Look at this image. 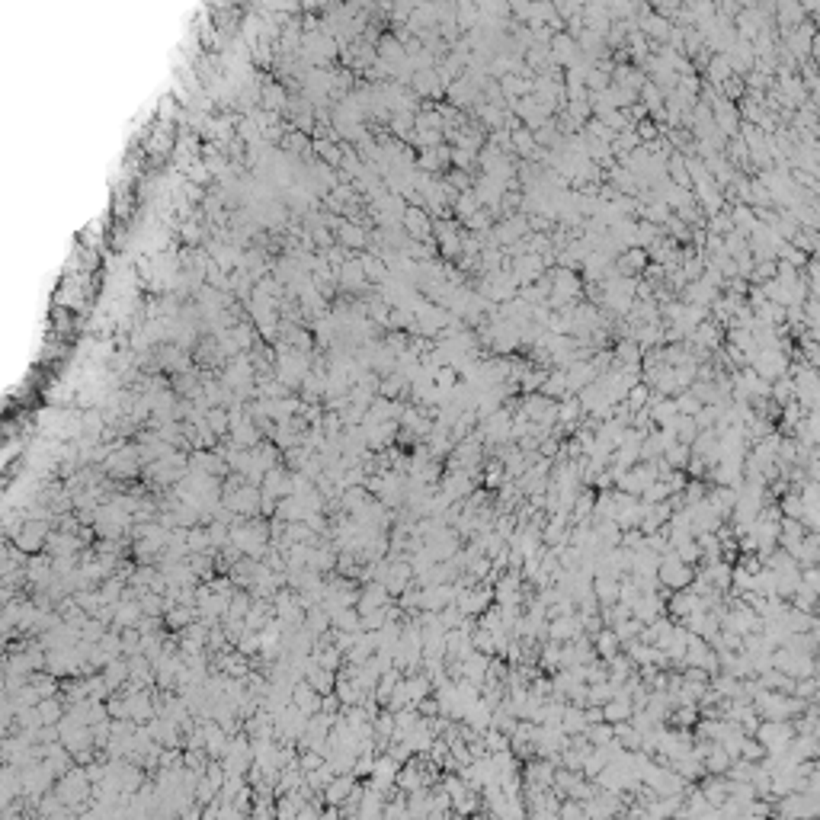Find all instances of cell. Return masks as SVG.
Masks as SVG:
<instances>
[{
  "mask_svg": "<svg viewBox=\"0 0 820 820\" xmlns=\"http://www.w3.org/2000/svg\"><path fill=\"white\" fill-rule=\"evenodd\" d=\"M702 766H705V772H712V776H724V769L731 766V756L724 753V747H721L718 741H712L702 756Z\"/></svg>",
  "mask_w": 820,
  "mask_h": 820,
  "instance_id": "cell-12",
  "label": "cell"
},
{
  "mask_svg": "<svg viewBox=\"0 0 820 820\" xmlns=\"http://www.w3.org/2000/svg\"><path fill=\"white\" fill-rule=\"evenodd\" d=\"M583 727H587V715H583L580 705H564V712H561V731L564 734H583Z\"/></svg>",
  "mask_w": 820,
  "mask_h": 820,
  "instance_id": "cell-20",
  "label": "cell"
},
{
  "mask_svg": "<svg viewBox=\"0 0 820 820\" xmlns=\"http://www.w3.org/2000/svg\"><path fill=\"white\" fill-rule=\"evenodd\" d=\"M449 603H455V587L452 583H427V587H420V609L439 612Z\"/></svg>",
  "mask_w": 820,
  "mask_h": 820,
  "instance_id": "cell-6",
  "label": "cell"
},
{
  "mask_svg": "<svg viewBox=\"0 0 820 820\" xmlns=\"http://www.w3.org/2000/svg\"><path fill=\"white\" fill-rule=\"evenodd\" d=\"M558 817H561V820H580V817H583V801L561 798V805H558Z\"/></svg>",
  "mask_w": 820,
  "mask_h": 820,
  "instance_id": "cell-42",
  "label": "cell"
},
{
  "mask_svg": "<svg viewBox=\"0 0 820 820\" xmlns=\"http://www.w3.org/2000/svg\"><path fill=\"white\" fill-rule=\"evenodd\" d=\"M616 276H641L647 269V250L644 247H625L616 256Z\"/></svg>",
  "mask_w": 820,
  "mask_h": 820,
  "instance_id": "cell-8",
  "label": "cell"
},
{
  "mask_svg": "<svg viewBox=\"0 0 820 820\" xmlns=\"http://www.w3.org/2000/svg\"><path fill=\"white\" fill-rule=\"evenodd\" d=\"M365 269H369L372 276H378V273H382V266H378V263L372 260V256H365Z\"/></svg>",
  "mask_w": 820,
  "mask_h": 820,
  "instance_id": "cell-47",
  "label": "cell"
},
{
  "mask_svg": "<svg viewBox=\"0 0 820 820\" xmlns=\"http://www.w3.org/2000/svg\"><path fill=\"white\" fill-rule=\"evenodd\" d=\"M634 712V705L628 696H612L609 702H603V721H609V724H616V721H628Z\"/></svg>",
  "mask_w": 820,
  "mask_h": 820,
  "instance_id": "cell-11",
  "label": "cell"
},
{
  "mask_svg": "<svg viewBox=\"0 0 820 820\" xmlns=\"http://www.w3.org/2000/svg\"><path fill=\"white\" fill-rule=\"evenodd\" d=\"M741 756L743 760H750V762H760L762 756H766V750H762V743L756 741V737H743V743H741Z\"/></svg>",
  "mask_w": 820,
  "mask_h": 820,
  "instance_id": "cell-41",
  "label": "cell"
},
{
  "mask_svg": "<svg viewBox=\"0 0 820 820\" xmlns=\"http://www.w3.org/2000/svg\"><path fill=\"white\" fill-rule=\"evenodd\" d=\"M545 634L552 641H558V644H564V641L577 638L580 634V622H577V609L573 612H564V616H554L548 618V625H545Z\"/></svg>",
  "mask_w": 820,
  "mask_h": 820,
  "instance_id": "cell-7",
  "label": "cell"
},
{
  "mask_svg": "<svg viewBox=\"0 0 820 820\" xmlns=\"http://www.w3.org/2000/svg\"><path fill=\"white\" fill-rule=\"evenodd\" d=\"M388 603H391V596H388L385 583H369V587H365V593H363V599H359V612H365V609H382V606H388Z\"/></svg>",
  "mask_w": 820,
  "mask_h": 820,
  "instance_id": "cell-21",
  "label": "cell"
},
{
  "mask_svg": "<svg viewBox=\"0 0 820 820\" xmlns=\"http://www.w3.org/2000/svg\"><path fill=\"white\" fill-rule=\"evenodd\" d=\"M817 676H798L795 679V686H791V696H798L805 698V702H817Z\"/></svg>",
  "mask_w": 820,
  "mask_h": 820,
  "instance_id": "cell-30",
  "label": "cell"
},
{
  "mask_svg": "<svg viewBox=\"0 0 820 820\" xmlns=\"http://www.w3.org/2000/svg\"><path fill=\"white\" fill-rule=\"evenodd\" d=\"M471 647L474 651H481V653H487V657H494V634L478 625V628L471 632Z\"/></svg>",
  "mask_w": 820,
  "mask_h": 820,
  "instance_id": "cell-37",
  "label": "cell"
},
{
  "mask_svg": "<svg viewBox=\"0 0 820 820\" xmlns=\"http://www.w3.org/2000/svg\"><path fill=\"white\" fill-rule=\"evenodd\" d=\"M372 762H375V756H372L369 750H365V756H363V760H356V766H353V772H356V776H369V772H372Z\"/></svg>",
  "mask_w": 820,
  "mask_h": 820,
  "instance_id": "cell-46",
  "label": "cell"
},
{
  "mask_svg": "<svg viewBox=\"0 0 820 820\" xmlns=\"http://www.w3.org/2000/svg\"><path fill=\"white\" fill-rule=\"evenodd\" d=\"M647 401H651V385H644V382H634L628 388V394H625V404L632 407V410H644Z\"/></svg>",
  "mask_w": 820,
  "mask_h": 820,
  "instance_id": "cell-31",
  "label": "cell"
},
{
  "mask_svg": "<svg viewBox=\"0 0 820 820\" xmlns=\"http://www.w3.org/2000/svg\"><path fill=\"white\" fill-rule=\"evenodd\" d=\"M782 625L788 632H811V628H817V612L795 609V606L788 603V609L782 612Z\"/></svg>",
  "mask_w": 820,
  "mask_h": 820,
  "instance_id": "cell-10",
  "label": "cell"
},
{
  "mask_svg": "<svg viewBox=\"0 0 820 820\" xmlns=\"http://www.w3.org/2000/svg\"><path fill=\"white\" fill-rule=\"evenodd\" d=\"M673 404H676V414H686V417H692L702 407V401L696 398V394L686 388V391H679V394H673Z\"/></svg>",
  "mask_w": 820,
  "mask_h": 820,
  "instance_id": "cell-33",
  "label": "cell"
},
{
  "mask_svg": "<svg viewBox=\"0 0 820 820\" xmlns=\"http://www.w3.org/2000/svg\"><path fill=\"white\" fill-rule=\"evenodd\" d=\"M458 382H462V375H458V369L452 363L449 365H439V369L433 372V385L436 388H445V391H452Z\"/></svg>",
  "mask_w": 820,
  "mask_h": 820,
  "instance_id": "cell-32",
  "label": "cell"
},
{
  "mask_svg": "<svg viewBox=\"0 0 820 820\" xmlns=\"http://www.w3.org/2000/svg\"><path fill=\"white\" fill-rule=\"evenodd\" d=\"M641 628H644V622H641V618H634V616H628V618H622V622L612 625V632H616L618 641H634L641 634Z\"/></svg>",
  "mask_w": 820,
  "mask_h": 820,
  "instance_id": "cell-29",
  "label": "cell"
},
{
  "mask_svg": "<svg viewBox=\"0 0 820 820\" xmlns=\"http://www.w3.org/2000/svg\"><path fill=\"white\" fill-rule=\"evenodd\" d=\"M593 593H596V599H599V606H612L618 599V577L596 573L593 577Z\"/></svg>",
  "mask_w": 820,
  "mask_h": 820,
  "instance_id": "cell-17",
  "label": "cell"
},
{
  "mask_svg": "<svg viewBox=\"0 0 820 820\" xmlns=\"http://www.w3.org/2000/svg\"><path fill=\"white\" fill-rule=\"evenodd\" d=\"M452 205H455V209H452V211H455V218H462V221L481 209V202H478V196H474V189H471V186L462 189V193H458V196L452 199Z\"/></svg>",
  "mask_w": 820,
  "mask_h": 820,
  "instance_id": "cell-24",
  "label": "cell"
},
{
  "mask_svg": "<svg viewBox=\"0 0 820 820\" xmlns=\"http://www.w3.org/2000/svg\"><path fill=\"white\" fill-rule=\"evenodd\" d=\"M577 51H580V45L573 42V39H567V36H554L552 39V58L558 61V65L573 67L577 65Z\"/></svg>",
  "mask_w": 820,
  "mask_h": 820,
  "instance_id": "cell-16",
  "label": "cell"
},
{
  "mask_svg": "<svg viewBox=\"0 0 820 820\" xmlns=\"http://www.w3.org/2000/svg\"><path fill=\"white\" fill-rule=\"evenodd\" d=\"M606 670H609V679L618 686L628 673H634V663H632V657H628L625 651H616L609 660H606Z\"/></svg>",
  "mask_w": 820,
  "mask_h": 820,
  "instance_id": "cell-22",
  "label": "cell"
},
{
  "mask_svg": "<svg viewBox=\"0 0 820 820\" xmlns=\"http://www.w3.org/2000/svg\"><path fill=\"white\" fill-rule=\"evenodd\" d=\"M404 228H407V234H410V240H433V218L427 215L423 205H407Z\"/></svg>",
  "mask_w": 820,
  "mask_h": 820,
  "instance_id": "cell-5",
  "label": "cell"
},
{
  "mask_svg": "<svg viewBox=\"0 0 820 820\" xmlns=\"http://www.w3.org/2000/svg\"><path fill=\"white\" fill-rule=\"evenodd\" d=\"M590 638H593V651H596V657H599V660H609L616 651H622V641L616 638V632H612V628H599V632L590 634Z\"/></svg>",
  "mask_w": 820,
  "mask_h": 820,
  "instance_id": "cell-14",
  "label": "cell"
},
{
  "mask_svg": "<svg viewBox=\"0 0 820 820\" xmlns=\"http://www.w3.org/2000/svg\"><path fill=\"white\" fill-rule=\"evenodd\" d=\"M801 587L805 590H814V593H820V573H817V564H807L801 567Z\"/></svg>",
  "mask_w": 820,
  "mask_h": 820,
  "instance_id": "cell-43",
  "label": "cell"
},
{
  "mask_svg": "<svg viewBox=\"0 0 820 820\" xmlns=\"http://www.w3.org/2000/svg\"><path fill=\"white\" fill-rule=\"evenodd\" d=\"M404 388H407V375H388L385 382H382V398L398 401L401 394H404Z\"/></svg>",
  "mask_w": 820,
  "mask_h": 820,
  "instance_id": "cell-38",
  "label": "cell"
},
{
  "mask_svg": "<svg viewBox=\"0 0 820 820\" xmlns=\"http://www.w3.org/2000/svg\"><path fill=\"white\" fill-rule=\"evenodd\" d=\"M337 625H340L343 632H359V612H353V609L340 612V618H337Z\"/></svg>",
  "mask_w": 820,
  "mask_h": 820,
  "instance_id": "cell-45",
  "label": "cell"
},
{
  "mask_svg": "<svg viewBox=\"0 0 820 820\" xmlns=\"http://www.w3.org/2000/svg\"><path fill=\"white\" fill-rule=\"evenodd\" d=\"M484 747H487V753H497V750H509V737L503 731H497V727H487L484 734Z\"/></svg>",
  "mask_w": 820,
  "mask_h": 820,
  "instance_id": "cell-36",
  "label": "cell"
},
{
  "mask_svg": "<svg viewBox=\"0 0 820 820\" xmlns=\"http://www.w3.org/2000/svg\"><path fill=\"white\" fill-rule=\"evenodd\" d=\"M820 535L817 532H805V538L798 542V548H795V561H798V567H807V564H817L820 558Z\"/></svg>",
  "mask_w": 820,
  "mask_h": 820,
  "instance_id": "cell-18",
  "label": "cell"
},
{
  "mask_svg": "<svg viewBox=\"0 0 820 820\" xmlns=\"http://www.w3.org/2000/svg\"><path fill=\"white\" fill-rule=\"evenodd\" d=\"M538 391H542L545 398H552V401H561L564 394H571L567 391V372L564 369H548V375H545V382H542Z\"/></svg>",
  "mask_w": 820,
  "mask_h": 820,
  "instance_id": "cell-15",
  "label": "cell"
},
{
  "mask_svg": "<svg viewBox=\"0 0 820 820\" xmlns=\"http://www.w3.org/2000/svg\"><path fill=\"white\" fill-rule=\"evenodd\" d=\"M731 65H727L724 55H718V58H712V65H708V77H712V84H724L727 77H731Z\"/></svg>",
  "mask_w": 820,
  "mask_h": 820,
  "instance_id": "cell-40",
  "label": "cell"
},
{
  "mask_svg": "<svg viewBox=\"0 0 820 820\" xmlns=\"http://www.w3.org/2000/svg\"><path fill=\"white\" fill-rule=\"evenodd\" d=\"M689 458H692V449L686 443H673V445H667V449H663V462H667L673 471H686Z\"/></svg>",
  "mask_w": 820,
  "mask_h": 820,
  "instance_id": "cell-23",
  "label": "cell"
},
{
  "mask_svg": "<svg viewBox=\"0 0 820 820\" xmlns=\"http://www.w3.org/2000/svg\"><path fill=\"white\" fill-rule=\"evenodd\" d=\"M554 766H558V762L542 760V756H532V760H526V762H523V785H535V788H552Z\"/></svg>",
  "mask_w": 820,
  "mask_h": 820,
  "instance_id": "cell-4",
  "label": "cell"
},
{
  "mask_svg": "<svg viewBox=\"0 0 820 820\" xmlns=\"http://www.w3.org/2000/svg\"><path fill=\"white\" fill-rule=\"evenodd\" d=\"M753 737L762 743V750H766V753H776V750L788 747V741L795 737V727H791L788 718H762Z\"/></svg>",
  "mask_w": 820,
  "mask_h": 820,
  "instance_id": "cell-1",
  "label": "cell"
},
{
  "mask_svg": "<svg viewBox=\"0 0 820 820\" xmlns=\"http://www.w3.org/2000/svg\"><path fill=\"white\" fill-rule=\"evenodd\" d=\"M398 766L401 762L398 760H391L388 753H382V756H375V762H372V785H375L378 791H388V788H394V776H398Z\"/></svg>",
  "mask_w": 820,
  "mask_h": 820,
  "instance_id": "cell-9",
  "label": "cell"
},
{
  "mask_svg": "<svg viewBox=\"0 0 820 820\" xmlns=\"http://www.w3.org/2000/svg\"><path fill=\"white\" fill-rule=\"evenodd\" d=\"M487 663H490V657L487 653H481V651H471L468 657L462 660V676L464 679H471V682H484V676H487Z\"/></svg>",
  "mask_w": 820,
  "mask_h": 820,
  "instance_id": "cell-13",
  "label": "cell"
},
{
  "mask_svg": "<svg viewBox=\"0 0 820 820\" xmlns=\"http://www.w3.org/2000/svg\"><path fill=\"white\" fill-rule=\"evenodd\" d=\"M667 427H673V433H676V443H686V445H689L692 439H696V433H698L696 420H692V417H686V414H676L673 420L667 423Z\"/></svg>",
  "mask_w": 820,
  "mask_h": 820,
  "instance_id": "cell-25",
  "label": "cell"
},
{
  "mask_svg": "<svg viewBox=\"0 0 820 820\" xmlns=\"http://www.w3.org/2000/svg\"><path fill=\"white\" fill-rule=\"evenodd\" d=\"M583 737H587L593 747H599V743H609L616 734H612V724L609 721H593V724L583 727Z\"/></svg>",
  "mask_w": 820,
  "mask_h": 820,
  "instance_id": "cell-27",
  "label": "cell"
},
{
  "mask_svg": "<svg viewBox=\"0 0 820 820\" xmlns=\"http://www.w3.org/2000/svg\"><path fill=\"white\" fill-rule=\"evenodd\" d=\"M404 686H407V696H410V705H417L423 696H429V692H433V682H429V676L423 673V670H417V673H407L404 676Z\"/></svg>",
  "mask_w": 820,
  "mask_h": 820,
  "instance_id": "cell-19",
  "label": "cell"
},
{
  "mask_svg": "<svg viewBox=\"0 0 820 820\" xmlns=\"http://www.w3.org/2000/svg\"><path fill=\"white\" fill-rule=\"evenodd\" d=\"M670 497V487H667V481H653V484H647L644 490H641V497L638 500H644V503H663Z\"/></svg>",
  "mask_w": 820,
  "mask_h": 820,
  "instance_id": "cell-34",
  "label": "cell"
},
{
  "mask_svg": "<svg viewBox=\"0 0 820 820\" xmlns=\"http://www.w3.org/2000/svg\"><path fill=\"white\" fill-rule=\"evenodd\" d=\"M753 372L760 378H766V382H776V378H782V375H788V356L785 353H779V349H760L753 356Z\"/></svg>",
  "mask_w": 820,
  "mask_h": 820,
  "instance_id": "cell-3",
  "label": "cell"
},
{
  "mask_svg": "<svg viewBox=\"0 0 820 820\" xmlns=\"http://www.w3.org/2000/svg\"><path fill=\"white\" fill-rule=\"evenodd\" d=\"M657 580H660V590H686L692 583V564H682L673 554V548H670L667 554H660Z\"/></svg>",
  "mask_w": 820,
  "mask_h": 820,
  "instance_id": "cell-2",
  "label": "cell"
},
{
  "mask_svg": "<svg viewBox=\"0 0 820 820\" xmlns=\"http://www.w3.org/2000/svg\"><path fill=\"white\" fill-rule=\"evenodd\" d=\"M349 791H353V779H337V782L330 785V795H327V798H330V801H343Z\"/></svg>",
  "mask_w": 820,
  "mask_h": 820,
  "instance_id": "cell-44",
  "label": "cell"
},
{
  "mask_svg": "<svg viewBox=\"0 0 820 820\" xmlns=\"http://www.w3.org/2000/svg\"><path fill=\"white\" fill-rule=\"evenodd\" d=\"M590 692H587V705H603L609 702L612 696H616V682L612 679H603V682H587Z\"/></svg>",
  "mask_w": 820,
  "mask_h": 820,
  "instance_id": "cell-28",
  "label": "cell"
},
{
  "mask_svg": "<svg viewBox=\"0 0 820 820\" xmlns=\"http://www.w3.org/2000/svg\"><path fill=\"white\" fill-rule=\"evenodd\" d=\"M410 87L423 96H436L439 93V80H436L433 71H414L410 74Z\"/></svg>",
  "mask_w": 820,
  "mask_h": 820,
  "instance_id": "cell-26",
  "label": "cell"
},
{
  "mask_svg": "<svg viewBox=\"0 0 820 820\" xmlns=\"http://www.w3.org/2000/svg\"><path fill=\"white\" fill-rule=\"evenodd\" d=\"M436 616H439V625H443L445 632H449V628H458V625H462V618H464V616H462V609H458L455 603L443 606V609L436 612Z\"/></svg>",
  "mask_w": 820,
  "mask_h": 820,
  "instance_id": "cell-39",
  "label": "cell"
},
{
  "mask_svg": "<svg viewBox=\"0 0 820 820\" xmlns=\"http://www.w3.org/2000/svg\"><path fill=\"white\" fill-rule=\"evenodd\" d=\"M795 609H805V612H817V593L814 590H805V587H798L795 593H791V599H788Z\"/></svg>",
  "mask_w": 820,
  "mask_h": 820,
  "instance_id": "cell-35",
  "label": "cell"
}]
</instances>
